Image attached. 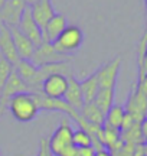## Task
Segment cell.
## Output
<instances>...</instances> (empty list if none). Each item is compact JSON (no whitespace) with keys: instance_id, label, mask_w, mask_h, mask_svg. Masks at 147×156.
<instances>
[{"instance_id":"2","label":"cell","mask_w":147,"mask_h":156,"mask_svg":"<svg viewBox=\"0 0 147 156\" xmlns=\"http://www.w3.org/2000/svg\"><path fill=\"white\" fill-rule=\"evenodd\" d=\"M72 133L74 130L71 127V123H69V117H62L61 122H59V126L52 133L51 139H48V147H49L51 155L59 156L63 151H67L68 147L74 146Z\"/></svg>"},{"instance_id":"8","label":"cell","mask_w":147,"mask_h":156,"mask_svg":"<svg viewBox=\"0 0 147 156\" xmlns=\"http://www.w3.org/2000/svg\"><path fill=\"white\" fill-rule=\"evenodd\" d=\"M26 7L28 5L23 0H7L0 10V23H5L7 28L17 26Z\"/></svg>"},{"instance_id":"16","label":"cell","mask_w":147,"mask_h":156,"mask_svg":"<svg viewBox=\"0 0 147 156\" xmlns=\"http://www.w3.org/2000/svg\"><path fill=\"white\" fill-rule=\"evenodd\" d=\"M79 114L84 117L88 123L95 124V126H102L104 122H105V114H104L94 103H87V104H84V107L81 108Z\"/></svg>"},{"instance_id":"26","label":"cell","mask_w":147,"mask_h":156,"mask_svg":"<svg viewBox=\"0 0 147 156\" xmlns=\"http://www.w3.org/2000/svg\"><path fill=\"white\" fill-rule=\"evenodd\" d=\"M140 132H142L143 139H144V142H146L147 140V117L140 123Z\"/></svg>"},{"instance_id":"29","label":"cell","mask_w":147,"mask_h":156,"mask_svg":"<svg viewBox=\"0 0 147 156\" xmlns=\"http://www.w3.org/2000/svg\"><path fill=\"white\" fill-rule=\"evenodd\" d=\"M6 2H7V0H0V10L3 9V6L6 5Z\"/></svg>"},{"instance_id":"28","label":"cell","mask_w":147,"mask_h":156,"mask_svg":"<svg viewBox=\"0 0 147 156\" xmlns=\"http://www.w3.org/2000/svg\"><path fill=\"white\" fill-rule=\"evenodd\" d=\"M23 2H25V3H26L28 6H33L35 3H38L39 0H23Z\"/></svg>"},{"instance_id":"5","label":"cell","mask_w":147,"mask_h":156,"mask_svg":"<svg viewBox=\"0 0 147 156\" xmlns=\"http://www.w3.org/2000/svg\"><path fill=\"white\" fill-rule=\"evenodd\" d=\"M68 88V77L62 74H52L42 81L40 93L49 98H63Z\"/></svg>"},{"instance_id":"23","label":"cell","mask_w":147,"mask_h":156,"mask_svg":"<svg viewBox=\"0 0 147 156\" xmlns=\"http://www.w3.org/2000/svg\"><path fill=\"white\" fill-rule=\"evenodd\" d=\"M36 156H49V147H48V139L42 137L39 142V151Z\"/></svg>"},{"instance_id":"4","label":"cell","mask_w":147,"mask_h":156,"mask_svg":"<svg viewBox=\"0 0 147 156\" xmlns=\"http://www.w3.org/2000/svg\"><path fill=\"white\" fill-rule=\"evenodd\" d=\"M124 110L137 123H142L147 117V97L137 88V83H134L131 87L130 95H128Z\"/></svg>"},{"instance_id":"19","label":"cell","mask_w":147,"mask_h":156,"mask_svg":"<svg viewBox=\"0 0 147 156\" xmlns=\"http://www.w3.org/2000/svg\"><path fill=\"white\" fill-rule=\"evenodd\" d=\"M120 133H121V140L125 145L137 146L144 143V139H143L142 132H140V123H134L131 127H128L127 130H123Z\"/></svg>"},{"instance_id":"24","label":"cell","mask_w":147,"mask_h":156,"mask_svg":"<svg viewBox=\"0 0 147 156\" xmlns=\"http://www.w3.org/2000/svg\"><path fill=\"white\" fill-rule=\"evenodd\" d=\"M95 147L94 146H87V147H79L78 155L79 156H95Z\"/></svg>"},{"instance_id":"3","label":"cell","mask_w":147,"mask_h":156,"mask_svg":"<svg viewBox=\"0 0 147 156\" xmlns=\"http://www.w3.org/2000/svg\"><path fill=\"white\" fill-rule=\"evenodd\" d=\"M84 41V34L82 30L75 26V25H68L67 28L63 29V32L59 35V38L53 42V48L63 55H68L69 52L77 51L82 45Z\"/></svg>"},{"instance_id":"30","label":"cell","mask_w":147,"mask_h":156,"mask_svg":"<svg viewBox=\"0 0 147 156\" xmlns=\"http://www.w3.org/2000/svg\"><path fill=\"white\" fill-rule=\"evenodd\" d=\"M49 156H53V155H51V152H49Z\"/></svg>"},{"instance_id":"27","label":"cell","mask_w":147,"mask_h":156,"mask_svg":"<svg viewBox=\"0 0 147 156\" xmlns=\"http://www.w3.org/2000/svg\"><path fill=\"white\" fill-rule=\"evenodd\" d=\"M95 156H111V152L107 149H101V151H97Z\"/></svg>"},{"instance_id":"17","label":"cell","mask_w":147,"mask_h":156,"mask_svg":"<svg viewBox=\"0 0 147 156\" xmlns=\"http://www.w3.org/2000/svg\"><path fill=\"white\" fill-rule=\"evenodd\" d=\"M114 95H115V88H100L92 103L105 114L114 104Z\"/></svg>"},{"instance_id":"21","label":"cell","mask_w":147,"mask_h":156,"mask_svg":"<svg viewBox=\"0 0 147 156\" xmlns=\"http://www.w3.org/2000/svg\"><path fill=\"white\" fill-rule=\"evenodd\" d=\"M12 69H13V65H12L7 59H5V58L2 56V59H0V93H2V90L5 87L7 78L10 75Z\"/></svg>"},{"instance_id":"13","label":"cell","mask_w":147,"mask_h":156,"mask_svg":"<svg viewBox=\"0 0 147 156\" xmlns=\"http://www.w3.org/2000/svg\"><path fill=\"white\" fill-rule=\"evenodd\" d=\"M63 101L78 113L81 112V108L84 107V98H82L79 81L74 77V75L68 77V88H67V93L63 95Z\"/></svg>"},{"instance_id":"25","label":"cell","mask_w":147,"mask_h":156,"mask_svg":"<svg viewBox=\"0 0 147 156\" xmlns=\"http://www.w3.org/2000/svg\"><path fill=\"white\" fill-rule=\"evenodd\" d=\"M137 88L147 97V75H144L143 78H138V80H137Z\"/></svg>"},{"instance_id":"31","label":"cell","mask_w":147,"mask_h":156,"mask_svg":"<svg viewBox=\"0 0 147 156\" xmlns=\"http://www.w3.org/2000/svg\"><path fill=\"white\" fill-rule=\"evenodd\" d=\"M0 59H2V54H0Z\"/></svg>"},{"instance_id":"14","label":"cell","mask_w":147,"mask_h":156,"mask_svg":"<svg viewBox=\"0 0 147 156\" xmlns=\"http://www.w3.org/2000/svg\"><path fill=\"white\" fill-rule=\"evenodd\" d=\"M30 12H32L35 22L39 25L40 29L45 28V25L56 13L55 9H53V5H52V0H39L38 3L30 6Z\"/></svg>"},{"instance_id":"11","label":"cell","mask_w":147,"mask_h":156,"mask_svg":"<svg viewBox=\"0 0 147 156\" xmlns=\"http://www.w3.org/2000/svg\"><path fill=\"white\" fill-rule=\"evenodd\" d=\"M68 26V20L67 17L61 15V13H55L51 17V20L45 25V28L42 29V36H43V42H49L53 44L59 35L63 32V29Z\"/></svg>"},{"instance_id":"9","label":"cell","mask_w":147,"mask_h":156,"mask_svg":"<svg viewBox=\"0 0 147 156\" xmlns=\"http://www.w3.org/2000/svg\"><path fill=\"white\" fill-rule=\"evenodd\" d=\"M67 55L59 54L53 45L49 42H43L39 46H36L33 52V56L30 61L33 62L36 67H42V65H48V64H55V62H63Z\"/></svg>"},{"instance_id":"7","label":"cell","mask_w":147,"mask_h":156,"mask_svg":"<svg viewBox=\"0 0 147 156\" xmlns=\"http://www.w3.org/2000/svg\"><path fill=\"white\" fill-rule=\"evenodd\" d=\"M120 65H121V58L117 56V58H114L113 61H110L108 64L102 65L101 68H98L94 73L100 88H115Z\"/></svg>"},{"instance_id":"12","label":"cell","mask_w":147,"mask_h":156,"mask_svg":"<svg viewBox=\"0 0 147 156\" xmlns=\"http://www.w3.org/2000/svg\"><path fill=\"white\" fill-rule=\"evenodd\" d=\"M12 32V36H13V41H15V46H16L17 55L20 59H26V61H30L32 56H33V52L36 49V46L33 45V42L28 39L25 35L19 30V29L15 26V28H9Z\"/></svg>"},{"instance_id":"32","label":"cell","mask_w":147,"mask_h":156,"mask_svg":"<svg viewBox=\"0 0 147 156\" xmlns=\"http://www.w3.org/2000/svg\"><path fill=\"white\" fill-rule=\"evenodd\" d=\"M0 156H3V155H2V152H0Z\"/></svg>"},{"instance_id":"18","label":"cell","mask_w":147,"mask_h":156,"mask_svg":"<svg viewBox=\"0 0 147 156\" xmlns=\"http://www.w3.org/2000/svg\"><path fill=\"white\" fill-rule=\"evenodd\" d=\"M124 116H125L124 107L120 106V104H113L111 108L105 113V122L104 123L120 130L121 124H123V120H124Z\"/></svg>"},{"instance_id":"10","label":"cell","mask_w":147,"mask_h":156,"mask_svg":"<svg viewBox=\"0 0 147 156\" xmlns=\"http://www.w3.org/2000/svg\"><path fill=\"white\" fill-rule=\"evenodd\" d=\"M0 54L5 59L10 62L12 65H16L19 59H20L19 55H17L10 29L7 28L5 23H0Z\"/></svg>"},{"instance_id":"22","label":"cell","mask_w":147,"mask_h":156,"mask_svg":"<svg viewBox=\"0 0 147 156\" xmlns=\"http://www.w3.org/2000/svg\"><path fill=\"white\" fill-rule=\"evenodd\" d=\"M111 156H134V146H130V145H123L111 151Z\"/></svg>"},{"instance_id":"20","label":"cell","mask_w":147,"mask_h":156,"mask_svg":"<svg viewBox=\"0 0 147 156\" xmlns=\"http://www.w3.org/2000/svg\"><path fill=\"white\" fill-rule=\"evenodd\" d=\"M72 145L75 146L77 149H79V147H87V146H92V143H91V136L87 133V132L81 130V129L74 130Z\"/></svg>"},{"instance_id":"1","label":"cell","mask_w":147,"mask_h":156,"mask_svg":"<svg viewBox=\"0 0 147 156\" xmlns=\"http://www.w3.org/2000/svg\"><path fill=\"white\" fill-rule=\"evenodd\" d=\"M7 110L20 123L32 122L39 113L35 94H32V93H20V94L12 97L9 101V106H7Z\"/></svg>"},{"instance_id":"6","label":"cell","mask_w":147,"mask_h":156,"mask_svg":"<svg viewBox=\"0 0 147 156\" xmlns=\"http://www.w3.org/2000/svg\"><path fill=\"white\" fill-rule=\"evenodd\" d=\"M20 32H22L28 39H30L33 42L35 46H39L40 44H43V36H42V29L39 28V25L35 22L32 12H30V6H28L22 15V19L19 25L16 26Z\"/></svg>"},{"instance_id":"15","label":"cell","mask_w":147,"mask_h":156,"mask_svg":"<svg viewBox=\"0 0 147 156\" xmlns=\"http://www.w3.org/2000/svg\"><path fill=\"white\" fill-rule=\"evenodd\" d=\"M79 87H81V93H82V98H84V104L87 103H92L95 98L97 93L100 90L98 81H97L95 74H92L90 77H87L85 80L79 81Z\"/></svg>"}]
</instances>
